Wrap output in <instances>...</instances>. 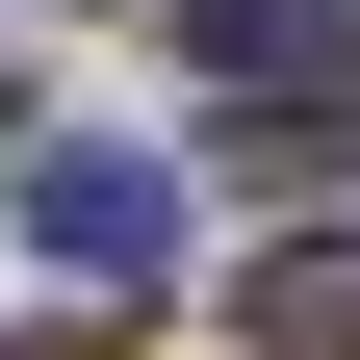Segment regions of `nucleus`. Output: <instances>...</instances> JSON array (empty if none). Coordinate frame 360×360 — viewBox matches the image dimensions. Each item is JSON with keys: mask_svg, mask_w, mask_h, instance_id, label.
<instances>
[{"mask_svg": "<svg viewBox=\"0 0 360 360\" xmlns=\"http://www.w3.org/2000/svg\"><path fill=\"white\" fill-rule=\"evenodd\" d=\"M180 52L232 77L257 155H335V129H360V26H335V0H180Z\"/></svg>", "mask_w": 360, "mask_h": 360, "instance_id": "obj_1", "label": "nucleus"}, {"mask_svg": "<svg viewBox=\"0 0 360 360\" xmlns=\"http://www.w3.org/2000/svg\"><path fill=\"white\" fill-rule=\"evenodd\" d=\"M26 257H52L77 309H129V283L180 257V180H155V155H77V129H52V155H26Z\"/></svg>", "mask_w": 360, "mask_h": 360, "instance_id": "obj_2", "label": "nucleus"}, {"mask_svg": "<svg viewBox=\"0 0 360 360\" xmlns=\"http://www.w3.org/2000/svg\"><path fill=\"white\" fill-rule=\"evenodd\" d=\"M232 335H257V360H360V232H283V257L232 283Z\"/></svg>", "mask_w": 360, "mask_h": 360, "instance_id": "obj_3", "label": "nucleus"}]
</instances>
